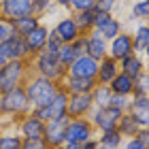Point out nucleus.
<instances>
[{
    "label": "nucleus",
    "instance_id": "1",
    "mask_svg": "<svg viewBox=\"0 0 149 149\" xmlns=\"http://www.w3.org/2000/svg\"><path fill=\"white\" fill-rule=\"evenodd\" d=\"M24 90H26V96H28L30 109L38 111L53 100V96L60 90V83L45 79V77H38V74H28V79L24 81Z\"/></svg>",
    "mask_w": 149,
    "mask_h": 149
},
{
    "label": "nucleus",
    "instance_id": "2",
    "mask_svg": "<svg viewBox=\"0 0 149 149\" xmlns=\"http://www.w3.org/2000/svg\"><path fill=\"white\" fill-rule=\"evenodd\" d=\"M30 102L26 96L24 85H17L13 90L0 92V117H24L26 113H30Z\"/></svg>",
    "mask_w": 149,
    "mask_h": 149
},
{
    "label": "nucleus",
    "instance_id": "3",
    "mask_svg": "<svg viewBox=\"0 0 149 149\" xmlns=\"http://www.w3.org/2000/svg\"><path fill=\"white\" fill-rule=\"evenodd\" d=\"M30 64L28 60H9L2 68H0V90H13L17 85H24V81L28 79Z\"/></svg>",
    "mask_w": 149,
    "mask_h": 149
},
{
    "label": "nucleus",
    "instance_id": "4",
    "mask_svg": "<svg viewBox=\"0 0 149 149\" xmlns=\"http://www.w3.org/2000/svg\"><path fill=\"white\" fill-rule=\"evenodd\" d=\"M119 117H121V111L113 109V107H100V109L94 107L92 113L87 115V119H90V124L94 126V130H96V132L115 130V128H117Z\"/></svg>",
    "mask_w": 149,
    "mask_h": 149
},
{
    "label": "nucleus",
    "instance_id": "5",
    "mask_svg": "<svg viewBox=\"0 0 149 149\" xmlns=\"http://www.w3.org/2000/svg\"><path fill=\"white\" fill-rule=\"evenodd\" d=\"M90 139H96V130L94 126L90 124L87 117H81V119H70L68 126H66V132H64V145L66 143H79L83 145L85 141Z\"/></svg>",
    "mask_w": 149,
    "mask_h": 149
},
{
    "label": "nucleus",
    "instance_id": "6",
    "mask_svg": "<svg viewBox=\"0 0 149 149\" xmlns=\"http://www.w3.org/2000/svg\"><path fill=\"white\" fill-rule=\"evenodd\" d=\"M68 121H70L68 115H62V117H56L51 121H45L43 143L47 145V149H56V147H62L64 145V132H66Z\"/></svg>",
    "mask_w": 149,
    "mask_h": 149
},
{
    "label": "nucleus",
    "instance_id": "7",
    "mask_svg": "<svg viewBox=\"0 0 149 149\" xmlns=\"http://www.w3.org/2000/svg\"><path fill=\"white\" fill-rule=\"evenodd\" d=\"M43 132H45V121L38 119L34 113H26L24 117H19L17 121V134L24 141H43Z\"/></svg>",
    "mask_w": 149,
    "mask_h": 149
},
{
    "label": "nucleus",
    "instance_id": "8",
    "mask_svg": "<svg viewBox=\"0 0 149 149\" xmlns=\"http://www.w3.org/2000/svg\"><path fill=\"white\" fill-rule=\"evenodd\" d=\"M66 102H68V94H66V90L60 85V90H58L56 96H53L51 102L45 104L43 109H38V111H32V113H34L38 119H43V121H51L56 117L66 115Z\"/></svg>",
    "mask_w": 149,
    "mask_h": 149
},
{
    "label": "nucleus",
    "instance_id": "9",
    "mask_svg": "<svg viewBox=\"0 0 149 149\" xmlns=\"http://www.w3.org/2000/svg\"><path fill=\"white\" fill-rule=\"evenodd\" d=\"M96 72H98V62L90 56H79L74 62L66 68V77H74V79H92L96 81Z\"/></svg>",
    "mask_w": 149,
    "mask_h": 149
},
{
    "label": "nucleus",
    "instance_id": "10",
    "mask_svg": "<svg viewBox=\"0 0 149 149\" xmlns=\"http://www.w3.org/2000/svg\"><path fill=\"white\" fill-rule=\"evenodd\" d=\"M132 53H134V47H132V36H130V32H124V30H121L115 38L109 40L107 56H109L111 60H115V62H121L124 58L132 56Z\"/></svg>",
    "mask_w": 149,
    "mask_h": 149
},
{
    "label": "nucleus",
    "instance_id": "11",
    "mask_svg": "<svg viewBox=\"0 0 149 149\" xmlns=\"http://www.w3.org/2000/svg\"><path fill=\"white\" fill-rule=\"evenodd\" d=\"M92 96L90 94H68V102H66V115L70 119H81L92 113Z\"/></svg>",
    "mask_w": 149,
    "mask_h": 149
},
{
    "label": "nucleus",
    "instance_id": "12",
    "mask_svg": "<svg viewBox=\"0 0 149 149\" xmlns=\"http://www.w3.org/2000/svg\"><path fill=\"white\" fill-rule=\"evenodd\" d=\"M47 38H49V26L40 22L28 36H24L26 49H28V58H34L36 53L43 51V47L47 45Z\"/></svg>",
    "mask_w": 149,
    "mask_h": 149
},
{
    "label": "nucleus",
    "instance_id": "13",
    "mask_svg": "<svg viewBox=\"0 0 149 149\" xmlns=\"http://www.w3.org/2000/svg\"><path fill=\"white\" fill-rule=\"evenodd\" d=\"M0 9H2V19H6V22H13V19L24 15H34L32 13V0H4L0 4Z\"/></svg>",
    "mask_w": 149,
    "mask_h": 149
},
{
    "label": "nucleus",
    "instance_id": "14",
    "mask_svg": "<svg viewBox=\"0 0 149 149\" xmlns=\"http://www.w3.org/2000/svg\"><path fill=\"white\" fill-rule=\"evenodd\" d=\"M0 53H2L6 60H30L24 38L17 36V34H13V36L6 38L4 43H0Z\"/></svg>",
    "mask_w": 149,
    "mask_h": 149
},
{
    "label": "nucleus",
    "instance_id": "15",
    "mask_svg": "<svg viewBox=\"0 0 149 149\" xmlns=\"http://www.w3.org/2000/svg\"><path fill=\"white\" fill-rule=\"evenodd\" d=\"M51 30L56 32V36L60 38V43H74V40L81 36V32H79V28H77V24H74L72 15L60 17Z\"/></svg>",
    "mask_w": 149,
    "mask_h": 149
},
{
    "label": "nucleus",
    "instance_id": "16",
    "mask_svg": "<svg viewBox=\"0 0 149 149\" xmlns=\"http://www.w3.org/2000/svg\"><path fill=\"white\" fill-rule=\"evenodd\" d=\"M128 113L134 117V121L141 128H147L149 126V98L147 96H130Z\"/></svg>",
    "mask_w": 149,
    "mask_h": 149
},
{
    "label": "nucleus",
    "instance_id": "17",
    "mask_svg": "<svg viewBox=\"0 0 149 149\" xmlns=\"http://www.w3.org/2000/svg\"><path fill=\"white\" fill-rule=\"evenodd\" d=\"M107 49H109V43L98 34V32H87L85 34V56L94 58L98 62V60L107 58Z\"/></svg>",
    "mask_w": 149,
    "mask_h": 149
},
{
    "label": "nucleus",
    "instance_id": "18",
    "mask_svg": "<svg viewBox=\"0 0 149 149\" xmlns=\"http://www.w3.org/2000/svg\"><path fill=\"white\" fill-rule=\"evenodd\" d=\"M119 72V64L115 62V60H111L109 56L98 60V72H96V83L100 85H109L111 81L117 77Z\"/></svg>",
    "mask_w": 149,
    "mask_h": 149
},
{
    "label": "nucleus",
    "instance_id": "19",
    "mask_svg": "<svg viewBox=\"0 0 149 149\" xmlns=\"http://www.w3.org/2000/svg\"><path fill=\"white\" fill-rule=\"evenodd\" d=\"M66 90V94H92L96 87V81L92 79H74V77H64L60 83Z\"/></svg>",
    "mask_w": 149,
    "mask_h": 149
},
{
    "label": "nucleus",
    "instance_id": "20",
    "mask_svg": "<svg viewBox=\"0 0 149 149\" xmlns=\"http://www.w3.org/2000/svg\"><path fill=\"white\" fill-rule=\"evenodd\" d=\"M117 64H119V72H124V74H128V77H132V79H136L141 72H145V60L141 56H136V53L124 58Z\"/></svg>",
    "mask_w": 149,
    "mask_h": 149
},
{
    "label": "nucleus",
    "instance_id": "21",
    "mask_svg": "<svg viewBox=\"0 0 149 149\" xmlns=\"http://www.w3.org/2000/svg\"><path fill=\"white\" fill-rule=\"evenodd\" d=\"M40 22H43V19L36 17V15H24V17H17V19H13V22H11L13 34H17V36L24 38V36H28Z\"/></svg>",
    "mask_w": 149,
    "mask_h": 149
},
{
    "label": "nucleus",
    "instance_id": "22",
    "mask_svg": "<svg viewBox=\"0 0 149 149\" xmlns=\"http://www.w3.org/2000/svg\"><path fill=\"white\" fill-rule=\"evenodd\" d=\"M130 36H132L134 53L143 58L145 53H147V49H149V28H147V24H139Z\"/></svg>",
    "mask_w": 149,
    "mask_h": 149
},
{
    "label": "nucleus",
    "instance_id": "23",
    "mask_svg": "<svg viewBox=\"0 0 149 149\" xmlns=\"http://www.w3.org/2000/svg\"><path fill=\"white\" fill-rule=\"evenodd\" d=\"M109 90H111L113 94H117V96L130 98L132 92H134V79L128 77V74H124V72H117V77L109 83Z\"/></svg>",
    "mask_w": 149,
    "mask_h": 149
},
{
    "label": "nucleus",
    "instance_id": "24",
    "mask_svg": "<svg viewBox=\"0 0 149 149\" xmlns=\"http://www.w3.org/2000/svg\"><path fill=\"white\" fill-rule=\"evenodd\" d=\"M119 134H121V139H132V136H136V132L141 130V126L134 121V117L130 113H121V117H119V121H117V128H115Z\"/></svg>",
    "mask_w": 149,
    "mask_h": 149
},
{
    "label": "nucleus",
    "instance_id": "25",
    "mask_svg": "<svg viewBox=\"0 0 149 149\" xmlns=\"http://www.w3.org/2000/svg\"><path fill=\"white\" fill-rule=\"evenodd\" d=\"M94 32H98V34L102 36L107 43H109L111 38H115V36H117L119 32H121V22H119V19L115 17V15H109V17H107L104 22L96 28V30H94Z\"/></svg>",
    "mask_w": 149,
    "mask_h": 149
},
{
    "label": "nucleus",
    "instance_id": "26",
    "mask_svg": "<svg viewBox=\"0 0 149 149\" xmlns=\"http://www.w3.org/2000/svg\"><path fill=\"white\" fill-rule=\"evenodd\" d=\"M100 136L96 139L100 149H121L124 145V139H121V134L117 130H107V132H98Z\"/></svg>",
    "mask_w": 149,
    "mask_h": 149
},
{
    "label": "nucleus",
    "instance_id": "27",
    "mask_svg": "<svg viewBox=\"0 0 149 149\" xmlns=\"http://www.w3.org/2000/svg\"><path fill=\"white\" fill-rule=\"evenodd\" d=\"M74 24L81 34H87V32L94 30V17H96V11H83V13H70Z\"/></svg>",
    "mask_w": 149,
    "mask_h": 149
},
{
    "label": "nucleus",
    "instance_id": "28",
    "mask_svg": "<svg viewBox=\"0 0 149 149\" xmlns=\"http://www.w3.org/2000/svg\"><path fill=\"white\" fill-rule=\"evenodd\" d=\"M90 96H92V104L96 107V109H100V107H109L113 92L109 90V85H100V83H96V87L92 90Z\"/></svg>",
    "mask_w": 149,
    "mask_h": 149
},
{
    "label": "nucleus",
    "instance_id": "29",
    "mask_svg": "<svg viewBox=\"0 0 149 149\" xmlns=\"http://www.w3.org/2000/svg\"><path fill=\"white\" fill-rule=\"evenodd\" d=\"M77 58H79V53L74 51L72 43H62V45H60V49H58V62H60L62 68H68Z\"/></svg>",
    "mask_w": 149,
    "mask_h": 149
},
{
    "label": "nucleus",
    "instance_id": "30",
    "mask_svg": "<svg viewBox=\"0 0 149 149\" xmlns=\"http://www.w3.org/2000/svg\"><path fill=\"white\" fill-rule=\"evenodd\" d=\"M22 136L17 132H0V149H22Z\"/></svg>",
    "mask_w": 149,
    "mask_h": 149
},
{
    "label": "nucleus",
    "instance_id": "31",
    "mask_svg": "<svg viewBox=\"0 0 149 149\" xmlns=\"http://www.w3.org/2000/svg\"><path fill=\"white\" fill-rule=\"evenodd\" d=\"M132 19H139L141 24H145V19L149 17V0H136V2H132Z\"/></svg>",
    "mask_w": 149,
    "mask_h": 149
},
{
    "label": "nucleus",
    "instance_id": "32",
    "mask_svg": "<svg viewBox=\"0 0 149 149\" xmlns=\"http://www.w3.org/2000/svg\"><path fill=\"white\" fill-rule=\"evenodd\" d=\"M149 92V77H147V70L141 72L136 79H134V92L132 96H147Z\"/></svg>",
    "mask_w": 149,
    "mask_h": 149
},
{
    "label": "nucleus",
    "instance_id": "33",
    "mask_svg": "<svg viewBox=\"0 0 149 149\" xmlns=\"http://www.w3.org/2000/svg\"><path fill=\"white\" fill-rule=\"evenodd\" d=\"M56 6H53L51 0H32V13H34L36 17L43 19V15H47V13H51Z\"/></svg>",
    "mask_w": 149,
    "mask_h": 149
},
{
    "label": "nucleus",
    "instance_id": "34",
    "mask_svg": "<svg viewBox=\"0 0 149 149\" xmlns=\"http://www.w3.org/2000/svg\"><path fill=\"white\" fill-rule=\"evenodd\" d=\"M96 0H68L70 13H83V11H94Z\"/></svg>",
    "mask_w": 149,
    "mask_h": 149
},
{
    "label": "nucleus",
    "instance_id": "35",
    "mask_svg": "<svg viewBox=\"0 0 149 149\" xmlns=\"http://www.w3.org/2000/svg\"><path fill=\"white\" fill-rule=\"evenodd\" d=\"M119 0H96V6H94V11L98 13H107V15H113V11L117 9Z\"/></svg>",
    "mask_w": 149,
    "mask_h": 149
},
{
    "label": "nucleus",
    "instance_id": "36",
    "mask_svg": "<svg viewBox=\"0 0 149 149\" xmlns=\"http://www.w3.org/2000/svg\"><path fill=\"white\" fill-rule=\"evenodd\" d=\"M128 104H130V98L117 96V94H113V96H111V102H109V107H113V109H117V111H121V113L128 111Z\"/></svg>",
    "mask_w": 149,
    "mask_h": 149
},
{
    "label": "nucleus",
    "instance_id": "37",
    "mask_svg": "<svg viewBox=\"0 0 149 149\" xmlns=\"http://www.w3.org/2000/svg\"><path fill=\"white\" fill-rule=\"evenodd\" d=\"M121 149H149V145L143 143V141H139L136 136H132V139H126V141H124Z\"/></svg>",
    "mask_w": 149,
    "mask_h": 149
},
{
    "label": "nucleus",
    "instance_id": "38",
    "mask_svg": "<svg viewBox=\"0 0 149 149\" xmlns=\"http://www.w3.org/2000/svg\"><path fill=\"white\" fill-rule=\"evenodd\" d=\"M9 36H13L11 22H6V19H0V43H4Z\"/></svg>",
    "mask_w": 149,
    "mask_h": 149
},
{
    "label": "nucleus",
    "instance_id": "39",
    "mask_svg": "<svg viewBox=\"0 0 149 149\" xmlns=\"http://www.w3.org/2000/svg\"><path fill=\"white\" fill-rule=\"evenodd\" d=\"M22 149H47L43 141H22Z\"/></svg>",
    "mask_w": 149,
    "mask_h": 149
},
{
    "label": "nucleus",
    "instance_id": "40",
    "mask_svg": "<svg viewBox=\"0 0 149 149\" xmlns=\"http://www.w3.org/2000/svg\"><path fill=\"white\" fill-rule=\"evenodd\" d=\"M72 47H74V51H77L79 56H85V34H81L77 40H74Z\"/></svg>",
    "mask_w": 149,
    "mask_h": 149
},
{
    "label": "nucleus",
    "instance_id": "41",
    "mask_svg": "<svg viewBox=\"0 0 149 149\" xmlns=\"http://www.w3.org/2000/svg\"><path fill=\"white\" fill-rule=\"evenodd\" d=\"M136 139H139V141H143V143H147V145H149V130H147V128H141V130L136 132Z\"/></svg>",
    "mask_w": 149,
    "mask_h": 149
},
{
    "label": "nucleus",
    "instance_id": "42",
    "mask_svg": "<svg viewBox=\"0 0 149 149\" xmlns=\"http://www.w3.org/2000/svg\"><path fill=\"white\" fill-rule=\"evenodd\" d=\"M81 149H98V141H96V139H90V141H85V143L81 145Z\"/></svg>",
    "mask_w": 149,
    "mask_h": 149
},
{
    "label": "nucleus",
    "instance_id": "43",
    "mask_svg": "<svg viewBox=\"0 0 149 149\" xmlns=\"http://www.w3.org/2000/svg\"><path fill=\"white\" fill-rule=\"evenodd\" d=\"M53 6H62V9H68V0H51Z\"/></svg>",
    "mask_w": 149,
    "mask_h": 149
},
{
    "label": "nucleus",
    "instance_id": "44",
    "mask_svg": "<svg viewBox=\"0 0 149 149\" xmlns=\"http://www.w3.org/2000/svg\"><path fill=\"white\" fill-rule=\"evenodd\" d=\"M64 149H81V145H79V143H66Z\"/></svg>",
    "mask_w": 149,
    "mask_h": 149
},
{
    "label": "nucleus",
    "instance_id": "45",
    "mask_svg": "<svg viewBox=\"0 0 149 149\" xmlns=\"http://www.w3.org/2000/svg\"><path fill=\"white\" fill-rule=\"evenodd\" d=\"M6 62H9V60H6V58H4V56H2V53H0V68H2V66H4V64H6Z\"/></svg>",
    "mask_w": 149,
    "mask_h": 149
},
{
    "label": "nucleus",
    "instance_id": "46",
    "mask_svg": "<svg viewBox=\"0 0 149 149\" xmlns=\"http://www.w3.org/2000/svg\"><path fill=\"white\" fill-rule=\"evenodd\" d=\"M0 19H2V9H0Z\"/></svg>",
    "mask_w": 149,
    "mask_h": 149
},
{
    "label": "nucleus",
    "instance_id": "47",
    "mask_svg": "<svg viewBox=\"0 0 149 149\" xmlns=\"http://www.w3.org/2000/svg\"><path fill=\"white\" fill-rule=\"evenodd\" d=\"M56 149H64V145H62V147H56Z\"/></svg>",
    "mask_w": 149,
    "mask_h": 149
},
{
    "label": "nucleus",
    "instance_id": "48",
    "mask_svg": "<svg viewBox=\"0 0 149 149\" xmlns=\"http://www.w3.org/2000/svg\"><path fill=\"white\" fill-rule=\"evenodd\" d=\"M2 2H4V0H0V4H2Z\"/></svg>",
    "mask_w": 149,
    "mask_h": 149
},
{
    "label": "nucleus",
    "instance_id": "49",
    "mask_svg": "<svg viewBox=\"0 0 149 149\" xmlns=\"http://www.w3.org/2000/svg\"><path fill=\"white\" fill-rule=\"evenodd\" d=\"M0 92H2V90H0Z\"/></svg>",
    "mask_w": 149,
    "mask_h": 149
}]
</instances>
